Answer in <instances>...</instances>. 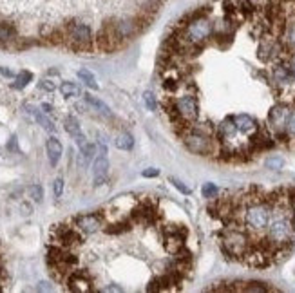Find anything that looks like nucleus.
Instances as JSON below:
<instances>
[{
  "label": "nucleus",
  "mask_w": 295,
  "mask_h": 293,
  "mask_svg": "<svg viewBox=\"0 0 295 293\" xmlns=\"http://www.w3.org/2000/svg\"><path fill=\"white\" fill-rule=\"evenodd\" d=\"M172 103H174L176 112H178V116H180L181 120L194 121L199 116V102L196 96H192V94L180 96V98H176Z\"/></svg>",
  "instance_id": "nucleus-7"
},
{
  "label": "nucleus",
  "mask_w": 295,
  "mask_h": 293,
  "mask_svg": "<svg viewBox=\"0 0 295 293\" xmlns=\"http://www.w3.org/2000/svg\"><path fill=\"white\" fill-rule=\"evenodd\" d=\"M290 114H292V110H290L288 105L279 103V105H276V107L270 110L268 123L276 128V130H282V128H286V123H288Z\"/></svg>",
  "instance_id": "nucleus-11"
},
{
  "label": "nucleus",
  "mask_w": 295,
  "mask_h": 293,
  "mask_svg": "<svg viewBox=\"0 0 295 293\" xmlns=\"http://www.w3.org/2000/svg\"><path fill=\"white\" fill-rule=\"evenodd\" d=\"M181 140L185 143V146L192 154H199V156H206L212 152V138L198 127H188L186 125L181 132Z\"/></svg>",
  "instance_id": "nucleus-6"
},
{
  "label": "nucleus",
  "mask_w": 295,
  "mask_h": 293,
  "mask_svg": "<svg viewBox=\"0 0 295 293\" xmlns=\"http://www.w3.org/2000/svg\"><path fill=\"white\" fill-rule=\"evenodd\" d=\"M92 174H94V186H102L107 181L109 174V161L105 154H98V158L92 163Z\"/></svg>",
  "instance_id": "nucleus-13"
},
{
  "label": "nucleus",
  "mask_w": 295,
  "mask_h": 293,
  "mask_svg": "<svg viewBox=\"0 0 295 293\" xmlns=\"http://www.w3.org/2000/svg\"><path fill=\"white\" fill-rule=\"evenodd\" d=\"M29 194H31V198L35 199V201H42V198H44V190H42V186L40 185H33L31 188H29Z\"/></svg>",
  "instance_id": "nucleus-31"
},
{
  "label": "nucleus",
  "mask_w": 295,
  "mask_h": 293,
  "mask_svg": "<svg viewBox=\"0 0 295 293\" xmlns=\"http://www.w3.org/2000/svg\"><path fill=\"white\" fill-rule=\"evenodd\" d=\"M78 78H80V80H82V82H84L87 87H91V89H98L96 78H94V74H92L91 71L80 69V71H78Z\"/></svg>",
  "instance_id": "nucleus-24"
},
{
  "label": "nucleus",
  "mask_w": 295,
  "mask_h": 293,
  "mask_svg": "<svg viewBox=\"0 0 295 293\" xmlns=\"http://www.w3.org/2000/svg\"><path fill=\"white\" fill-rule=\"evenodd\" d=\"M0 290H2V288H0Z\"/></svg>",
  "instance_id": "nucleus-44"
},
{
  "label": "nucleus",
  "mask_w": 295,
  "mask_h": 293,
  "mask_svg": "<svg viewBox=\"0 0 295 293\" xmlns=\"http://www.w3.org/2000/svg\"><path fill=\"white\" fill-rule=\"evenodd\" d=\"M272 204L261 198H250L243 208V224L254 234H261L268 228Z\"/></svg>",
  "instance_id": "nucleus-2"
},
{
  "label": "nucleus",
  "mask_w": 295,
  "mask_h": 293,
  "mask_svg": "<svg viewBox=\"0 0 295 293\" xmlns=\"http://www.w3.org/2000/svg\"><path fill=\"white\" fill-rule=\"evenodd\" d=\"M236 7H238V13L241 15V17H252V15L256 13V4L254 2H250V0H238V4H236Z\"/></svg>",
  "instance_id": "nucleus-23"
},
{
  "label": "nucleus",
  "mask_w": 295,
  "mask_h": 293,
  "mask_svg": "<svg viewBox=\"0 0 295 293\" xmlns=\"http://www.w3.org/2000/svg\"><path fill=\"white\" fill-rule=\"evenodd\" d=\"M17 40V27L11 22H0V45Z\"/></svg>",
  "instance_id": "nucleus-18"
},
{
  "label": "nucleus",
  "mask_w": 295,
  "mask_h": 293,
  "mask_svg": "<svg viewBox=\"0 0 295 293\" xmlns=\"http://www.w3.org/2000/svg\"><path fill=\"white\" fill-rule=\"evenodd\" d=\"M163 87H165V91H168V92H174V91H178V87H180V82L174 80V78H165Z\"/></svg>",
  "instance_id": "nucleus-33"
},
{
  "label": "nucleus",
  "mask_w": 295,
  "mask_h": 293,
  "mask_svg": "<svg viewBox=\"0 0 295 293\" xmlns=\"http://www.w3.org/2000/svg\"><path fill=\"white\" fill-rule=\"evenodd\" d=\"M114 143H116V146H118L120 150H130V148L134 146V138H132V134L122 132L114 140Z\"/></svg>",
  "instance_id": "nucleus-22"
},
{
  "label": "nucleus",
  "mask_w": 295,
  "mask_h": 293,
  "mask_svg": "<svg viewBox=\"0 0 295 293\" xmlns=\"http://www.w3.org/2000/svg\"><path fill=\"white\" fill-rule=\"evenodd\" d=\"M272 214L268 221V241L276 250H282L294 237V208L288 199L276 198L270 201Z\"/></svg>",
  "instance_id": "nucleus-1"
},
{
  "label": "nucleus",
  "mask_w": 295,
  "mask_h": 293,
  "mask_svg": "<svg viewBox=\"0 0 295 293\" xmlns=\"http://www.w3.org/2000/svg\"><path fill=\"white\" fill-rule=\"evenodd\" d=\"M38 87L42 91H47V92H53V91L56 89V83L53 82V80H49V78H44L42 82L38 83Z\"/></svg>",
  "instance_id": "nucleus-34"
},
{
  "label": "nucleus",
  "mask_w": 295,
  "mask_h": 293,
  "mask_svg": "<svg viewBox=\"0 0 295 293\" xmlns=\"http://www.w3.org/2000/svg\"><path fill=\"white\" fill-rule=\"evenodd\" d=\"M65 130L74 138V141H76V145L82 148V146L87 143L85 141V136H84V132H82V127H80V123H78V120L76 118H73V116H67L65 118Z\"/></svg>",
  "instance_id": "nucleus-15"
},
{
  "label": "nucleus",
  "mask_w": 295,
  "mask_h": 293,
  "mask_svg": "<svg viewBox=\"0 0 295 293\" xmlns=\"http://www.w3.org/2000/svg\"><path fill=\"white\" fill-rule=\"evenodd\" d=\"M33 80V74L29 73V71H22L20 74H17V78H15L13 82V89H24L27 83Z\"/></svg>",
  "instance_id": "nucleus-25"
},
{
  "label": "nucleus",
  "mask_w": 295,
  "mask_h": 293,
  "mask_svg": "<svg viewBox=\"0 0 295 293\" xmlns=\"http://www.w3.org/2000/svg\"><path fill=\"white\" fill-rule=\"evenodd\" d=\"M290 69H292V74H294V78H295V56L290 60Z\"/></svg>",
  "instance_id": "nucleus-41"
},
{
  "label": "nucleus",
  "mask_w": 295,
  "mask_h": 293,
  "mask_svg": "<svg viewBox=\"0 0 295 293\" xmlns=\"http://www.w3.org/2000/svg\"><path fill=\"white\" fill-rule=\"evenodd\" d=\"M103 226L102 214H84L74 219V228H78L84 234H94Z\"/></svg>",
  "instance_id": "nucleus-10"
},
{
  "label": "nucleus",
  "mask_w": 295,
  "mask_h": 293,
  "mask_svg": "<svg viewBox=\"0 0 295 293\" xmlns=\"http://www.w3.org/2000/svg\"><path fill=\"white\" fill-rule=\"evenodd\" d=\"M201 194H203V198L206 199H212L218 196V186L214 185V183H205L203 188H201Z\"/></svg>",
  "instance_id": "nucleus-27"
},
{
  "label": "nucleus",
  "mask_w": 295,
  "mask_h": 293,
  "mask_svg": "<svg viewBox=\"0 0 295 293\" xmlns=\"http://www.w3.org/2000/svg\"><path fill=\"white\" fill-rule=\"evenodd\" d=\"M232 120L236 123V127H238L243 134H246V136L257 130V121L248 114H238V116H234Z\"/></svg>",
  "instance_id": "nucleus-17"
},
{
  "label": "nucleus",
  "mask_w": 295,
  "mask_h": 293,
  "mask_svg": "<svg viewBox=\"0 0 295 293\" xmlns=\"http://www.w3.org/2000/svg\"><path fill=\"white\" fill-rule=\"evenodd\" d=\"M158 174H160L158 168H145V170L141 172V176H143V178H156Z\"/></svg>",
  "instance_id": "nucleus-38"
},
{
  "label": "nucleus",
  "mask_w": 295,
  "mask_h": 293,
  "mask_svg": "<svg viewBox=\"0 0 295 293\" xmlns=\"http://www.w3.org/2000/svg\"><path fill=\"white\" fill-rule=\"evenodd\" d=\"M85 103L87 105H91V107L94 109L96 112H100L102 116H107V118H111L112 116V112H111V109L105 105V103L102 102V100H98V98H94V96L91 94H85Z\"/></svg>",
  "instance_id": "nucleus-19"
},
{
  "label": "nucleus",
  "mask_w": 295,
  "mask_h": 293,
  "mask_svg": "<svg viewBox=\"0 0 295 293\" xmlns=\"http://www.w3.org/2000/svg\"><path fill=\"white\" fill-rule=\"evenodd\" d=\"M274 78H276V82H281V83H286L290 82V78H294L292 74V69H290V64H279L274 69Z\"/></svg>",
  "instance_id": "nucleus-20"
},
{
  "label": "nucleus",
  "mask_w": 295,
  "mask_h": 293,
  "mask_svg": "<svg viewBox=\"0 0 295 293\" xmlns=\"http://www.w3.org/2000/svg\"><path fill=\"white\" fill-rule=\"evenodd\" d=\"M143 102H145V105H147L148 110H156V98L150 91H147V92L143 94Z\"/></svg>",
  "instance_id": "nucleus-29"
},
{
  "label": "nucleus",
  "mask_w": 295,
  "mask_h": 293,
  "mask_svg": "<svg viewBox=\"0 0 295 293\" xmlns=\"http://www.w3.org/2000/svg\"><path fill=\"white\" fill-rule=\"evenodd\" d=\"M37 290H38V292H51L53 286L51 284H47V282H40V286L37 288Z\"/></svg>",
  "instance_id": "nucleus-39"
},
{
  "label": "nucleus",
  "mask_w": 295,
  "mask_h": 293,
  "mask_svg": "<svg viewBox=\"0 0 295 293\" xmlns=\"http://www.w3.org/2000/svg\"><path fill=\"white\" fill-rule=\"evenodd\" d=\"M185 237H186V228H181V226H168L165 230V250L168 254L176 255L178 252L185 248Z\"/></svg>",
  "instance_id": "nucleus-8"
},
{
  "label": "nucleus",
  "mask_w": 295,
  "mask_h": 293,
  "mask_svg": "<svg viewBox=\"0 0 295 293\" xmlns=\"http://www.w3.org/2000/svg\"><path fill=\"white\" fill-rule=\"evenodd\" d=\"M60 92L64 98H74V96H80L82 94V89L78 83H73V82H64L60 85Z\"/></svg>",
  "instance_id": "nucleus-21"
},
{
  "label": "nucleus",
  "mask_w": 295,
  "mask_h": 293,
  "mask_svg": "<svg viewBox=\"0 0 295 293\" xmlns=\"http://www.w3.org/2000/svg\"><path fill=\"white\" fill-rule=\"evenodd\" d=\"M51 236L58 242V246H64V248H73V246H76V244L82 242L78 228H71V226H64V224L56 226Z\"/></svg>",
  "instance_id": "nucleus-9"
},
{
  "label": "nucleus",
  "mask_w": 295,
  "mask_h": 293,
  "mask_svg": "<svg viewBox=\"0 0 295 293\" xmlns=\"http://www.w3.org/2000/svg\"><path fill=\"white\" fill-rule=\"evenodd\" d=\"M80 150H82V158H84V163H85V165H87V163H89V161L92 160L94 156H96L98 146L94 145V143H85V145L82 146Z\"/></svg>",
  "instance_id": "nucleus-26"
},
{
  "label": "nucleus",
  "mask_w": 295,
  "mask_h": 293,
  "mask_svg": "<svg viewBox=\"0 0 295 293\" xmlns=\"http://www.w3.org/2000/svg\"><path fill=\"white\" fill-rule=\"evenodd\" d=\"M53 190H55V198H62V194H64V179L62 178L55 179V183H53Z\"/></svg>",
  "instance_id": "nucleus-32"
},
{
  "label": "nucleus",
  "mask_w": 295,
  "mask_h": 293,
  "mask_svg": "<svg viewBox=\"0 0 295 293\" xmlns=\"http://www.w3.org/2000/svg\"><path fill=\"white\" fill-rule=\"evenodd\" d=\"M250 239L243 228H238L236 224L228 226L223 234V248L232 257H244L246 252L250 250Z\"/></svg>",
  "instance_id": "nucleus-5"
},
{
  "label": "nucleus",
  "mask_w": 295,
  "mask_h": 293,
  "mask_svg": "<svg viewBox=\"0 0 295 293\" xmlns=\"http://www.w3.org/2000/svg\"><path fill=\"white\" fill-rule=\"evenodd\" d=\"M67 284H69V290L74 293H89L92 292V282L87 277V274H82V272H73V274L67 277Z\"/></svg>",
  "instance_id": "nucleus-12"
},
{
  "label": "nucleus",
  "mask_w": 295,
  "mask_h": 293,
  "mask_svg": "<svg viewBox=\"0 0 295 293\" xmlns=\"http://www.w3.org/2000/svg\"><path fill=\"white\" fill-rule=\"evenodd\" d=\"M248 286H241L238 290H243V292H268V288L263 286V282H246Z\"/></svg>",
  "instance_id": "nucleus-28"
},
{
  "label": "nucleus",
  "mask_w": 295,
  "mask_h": 293,
  "mask_svg": "<svg viewBox=\"0 0 295 293\" xmlns=\"http://www.w3.org/2000/svg\"><path fill=\"white\" fill-rule=\"evenodd\" d=\"M42 109H44L45 114H51V112H53V107L49 105V103H42Z\"/></svg>",
  "instance_id": "nucleus-40"
},
{
  "label": "nucleus",
  "mask_w": 295,
  "mask_h": 293,
  "mask_svg": "<svg viewBox=\"0 0 295 293\" xmlns=\"http://www.w3.org/2000/svg\"><path fill=\"white\" fill-rule=\"evenodd\" d=\"M24 109L27 110V114H31L33 120L37 121L38 125H42V128H45L47 132H55V130H56V127L53 125V121L49 120V118H47L44 112H40L37 107H33V105H29V103H26V105H24Z\"/></svg>",
  "instance_id": "nucleus-16"
},
{
  "label": "nucleus",
  "mask_w": 295,
  "mask_h": 293,
  "mask_svg": "<svg viewBox=\"0 0 295 293\" xmlns=\"http://www.w3.org/2000/svg\"><path fill=\"white\" fill-rule=\"evenodd\" d=\"M47 262L53 268L56 279H64L73 274V268L78 262V259L73 254H69L64 246H53L47 252Z\"/></svg>",
  "instance_id": "nucleus-4"
},
{
  "label": "nucleus",
  "mask_w": 295,
  "mask_h": 293,
  "mask_svg": "<svg viewBox=\"0 0 295 293\" xmlns=\"http://www.w3.org/2000/svg\"><path fill=\"white\" fill-rule=\"evenodd\" d=\"M286 132L295 138V110L290 114V118H288V123H286Z\"/></svg>",
  "instance_id": "nucleus-37"
},
{
  "label": "nucleus",
  "mask_w": 295,
  "mask_h": 293,
  "mask_svg": "<svg viewBox=\"0 0 295 293\" xmlns=\"http://www.w3.org/2000/svg\"><path fill=\"white\" fill-rule=\"evenodd\" d=\"M103 292H122L120 288H116V286H109V288H105Z\"/></svg>",
  "instance_id": "nucleus-43"
},
{
  "label": "nucleus",
  "mask_w": 295,
  "mask_h": 293,
  "mask_svg": "<svg viewBox=\"0 0 295 293\" xmlns=\"http://www.w3.org/2000/svg\"><path fill=\"white\" fill-rule=\"evenodd\" d=\"M125 230H130V224L123 221V223L112 224L111 228H107V234H120V232H125Z\"/></svg>",
  "instance_id": "nucleus-30"
},
{
  "label": "nucleus",
  "mask_w": 295,
  "mask_h": 293,
  "mask_svg": "<svg viewBox=\"0 0 295 293\" xmlns=\"http://www.w3.org/2000/svg\"><path fill=\"white\" fill-rule=\"evenodd\" d=\"M0 73H2L4 76H7V78H13V73H11V71H7V69H0Z\"/></svg>",
  "instance_id": "nucleus-42"
},
{
  "label": "nucleus",
  "mask_w": 295,
  "mask_h": 293,
  "mask_svg": "<svg viewBox=\"0 0 295 293\" xmlns=\"http://www.w3.org/2000/svg\"><path fill=\"white\" fill-rule=\"evenodd\" d=\"M45 152H47V160H49V163H51L53 166H56L58 161H60V158H62V152H64L60 140L55 138V136L49 138L47 143H45Z\"/></svg>",
  "instance_id": "nucleus-14"
},
{
  "label": "nucleus",
  "mask_w": 295,
  "mask_h": 293,
  "mask_svg": "<svg viewBox=\"0 0 295 293\" xmlns=\"http://www.w3.org/2000/svg\"><path fill=\"white\" fill-rule=\"evenodd\" d=\"M65 29V42L74 47V49H91L94 44V35L85 22L73 18L64 26Z\"/></svg>",
  "instance_id": "nucleus-3"
},
{
  "label": "nucleus",
  "mask_w": 295,
  "mask_h": 293,
  "mask_svg": "<svg viewBox=\"0 0 295 293\" xmlns=\"http://www.w3.org/2000/svg\"><path fill=\"white\" fill-rule=\"evenodd\" d=\"M170 183H172V185L176 186V188H178V190H180L181 194H185V196H188V194H190V188H188V186H186L185 183H181L180 179L170 178Z\"/></svg>",
  "instance_id": "nucleus-35"
},
{
  "label": "nucleus",
  "mask_w": 295,
  "mask_h": 293,
  "mask_svg": "<svg viewBox=\"0 0 295 293\" xmlns=\"http://www.w3.org/2000/svg\"><path fill=\"white\" fill-rule=\"evenodd\" d=\"M282 165H284V161H282L281 158H270V160L266 161V166H268V168H274V170H279Z\"/></svg>",
  "instance_id": "nucleus-36"
}]
</instances>
